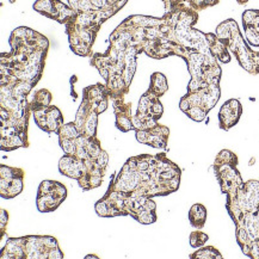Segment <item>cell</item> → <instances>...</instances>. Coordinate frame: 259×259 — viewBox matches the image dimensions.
<instances>
[{"mask_svg":"<svg viewBox=\"0 0 259 259\" xmlns=\"http://www.w3.org/2000/svg\"><path fill=\"white\" fill-rule=\"evenodd\" d=\"M36 11L47 16L49 18H54L60 23L71 21L75 15L74 10L71 6H67L59 0H37L34 4Z\"/></svg>","mask_w":259,"mask_h":259,"instance_id":"cell-1","label":"cell"},{"mask_svg":"<svg viewBox=\"0 0 259 259\" xmlns=\"http://www.w3.org/2000/svg\"><path fill=\"white\" fill-rule=\"evenodd\" d=\"M36 123L43 131L51 133L58 132L62 127V116L59 109L54 106H46V108L36 109L34 112Z\"/></svg>","mask_w":259,"mask_h":259,"instance_id":"cell-2","label":"cell"},{"mask_svg":"<svg viewBox=\"0 0 259 259\" xmlns=\"http://www.w3.org/2000/svg\"><path fill=\"white\" fill-rule=\"evenodd\" d=\"M242 112L240 102L237 99H230L222 105L219 119H220V125L222 129H230L238 123Z\"/></svg>","mask_w":259,"mask_h":259,"instance_id":"cell-3","label":"cell"},{"mask_svg":"<svg viewBox=\"0 0 259 259\" xmlns=\"http://www.w3.org/2000/svg\"><path fill=\"white\" fill-rule=\"evenodd\" d=\"M189 219H190L191 225L195 228L201 230L204 226L205 219H207V209L202 204H194L189 212Z\"/></svg>","mask_w":259,"mask_h":259,"instance_id":"cell-4","label":"cell"},{"mask_svg":"<svg viewBox=\"0 0 259 259\" xmlns=\"http://www.w3.org/2000/svg\"><path fill=\"white\" fill-rule=\"evenodd\" d=\"M167 90V81H166V78L164 74L161 73H154L152 75V89L151 91L153 92L154 95L161 96L165 94V91Z\"/></svg>","mask_w":259,"mask_h":259,"instance_id":"cell-5","label":"cell"},{"mask_svg":"<svg viewBox=\"0 0 259 259\" xmlns=\"http://www.w3.org/2000/svg\"><path fill=\"white\" fill-rule=\"evenodd\" d=\"M190 257L191 258L209 259V258H222V255L215 247L208 246V247H203V248H201V250L196 251L194 254L190 255Z\"/></svg>","mask_w":259,"mask_h":259,"instance_id":"cell-6","label":"cell"},{"mask_svg":"<svg viewBox=\"0 0 259 259\" xmlns=\"http://www.w3.org/2000/svg\"><path fill=\"white\" fill-rule=\"evenodd\" d=\"M75 123H68L66 125H62L61 131H60V138L64 139H78L79 136V129L75 127Z\"/></svg>","mask_w":259,"mask_h":259,"instance_id":"cell-7","label":"cell"},{"mask_svg":"<svg viewBox=\"0 0 259 259\" xmlns=\"http://www.w3.org/2000/svg\"><path fill=\"white\" fill-rule=\"evenodd\" d=\"M189 117L191 119H194L196 122H202L203 119L207 117L208 112L204 110V109L200 108V106H192V108L189 109V110L185 112Z\"/></svg>","mask_w":259,"mask_h":259,"instance_id":"cell-8","label":"cell"},{"mask_svg":"<svg viewBox=\"0 0 259 259\" xmlns=\"http://www.w3.org/2000/svg\"><path fill=\"white\" fill-rule=\"evenodd\" d=\"M209 239V237L207 234L202 233L200 231H195L192 232L191 235H190V244L192 247H200L202 245L205 244V241H207Z\"/></svg>","mask_w":259,"mask_h":259,"instance_id":"cell-9","label":"cell"},{"mask_svg":"<svg viewBox=\"0 0 259 259\" xmlns=\"http://www.w3.org/2000/svg\"><path fill=\"white\" fill-rule=\"evenodd\" d=\"M245 32H246V38L250 45L254 47H259V32L252 26H244Z\"/></svg>","mask_w":259,"mask_h":259,"instance_id":"cell-10","label":"cell"},{"mask_svg":"<svg viewBox=\"0 0 259 259\" xmlns=\"http://www.w3.org/2000/svg\"><path fill=\"white\" fill-rule=\"evenodd\" d=\"M108 154H106V152L102 151L101 153L98 154V157L96 158V162H97V166L99 168H104L106 164H108Z\"/></svg>","mask_w":259,"mask_h":259,"instance_id":"cell-11","label":"cell"},{"mask_svg":"<svg viewBox=\"0 0 259 259\" xmlns=\"http://www.w3.org/2000/svg\"><path fill=\"white\" fill-rule=\"evenodd\" d=\"M165 4H166V10L168 11H172V10L177 8L178 5L183 4V3L185 2V0H164Z\"/></svg>","mask_w":259,"mask_h":259,"instance_id":"cell-12","label":"cell"},{"mask_svg":"<svg viewBox=\"0 0 259 259\" xmlns=\"http://www.w3.org/2000/svg\"><path fill=\"white\" fill-rule=\"evenodd\" d=\"M106 3H108V4L111 6V9L116 12V10L122 8V6L127 3V0H106Z\"/></svg>","mask_w":259,"mask_h":259,"instance_id":"cell-13","label":"cell"},{"mask_svg":"<svg viewBox=\"0 0 259 259\" xmlns=\"http://www.w3.org/2000/svg\"><path fill=\"white\" fill-rule=\"evenodd\" d=\"M5 224H8V212L5 210H2V228L4 230Z\"/></svg>","mask_w":259,"mask_h":259,"instance_id":"cell-14","label":"cell"},{"mask_svg":"<svg viewBox=\"0 0 259 259\" xmlns=\"http://www.w3.org/2000/svg\"><path fill=\"white\" fill-rule=\"evenodd\" d=\"M239 4H245V3H247V0H238Z\"/></svg>","mask_w":259,"mask_h":259,"instance_id":"cell-15","label":"cell"}]
</instances>
